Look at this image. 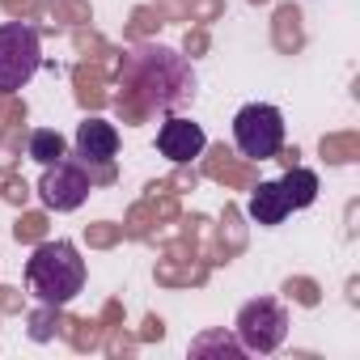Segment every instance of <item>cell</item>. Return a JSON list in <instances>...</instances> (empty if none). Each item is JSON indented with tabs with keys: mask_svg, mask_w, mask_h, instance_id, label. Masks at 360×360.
<instances>
[{
	"mask_svg": "<svg viewBox=\"0 0 360 360\" xmlns=\"http://www.w3.org/2000/svg\"><path fill=\"white\" fill-rule=\"evenodd\" d=\"M26 284H30V292L43 305H51V309L68 305L85 288V259H81V250L72 242H43L30 255V263H26Z\"/></svg>",
	"mask_w": 360,
	"mask_h": 360,
	"instance_id": "obj_1",
	"label": "cell"
},
{
	"mask_svg": "<svg viewBox=\"0 0 360 360\" xmlns=\"http://www.w3.org/2000/svg\"><path fill=\"white\" fill-rule=\"evenodd\" d=\"M39 68H43L39 30L26 22H5L0 26V89L13 94V89L30 85Z\"/></svg>",
	"mask_w": 360,
	"mask_h": 360,
	"instance_id": "obj_2",
	"label": "cell"
},
{
	"mask_svg": "<svg viewBox=\"0 0 360 360\" xmlns=\"http://www.w3.org/2000/svg\"><path fill=\"white\" fill-rule=\"evenodd\" d=\"M233 144L250 161H271L284 148V115L267 102H250L233 115Z\"/></svg>",
	"mask_w": 360,
	"mask_h": 360,
	"instance_id": "obj_3",
	"label": "cell"
},
{
	"mask_svg": "<svg viewBox=\"0 0 360 360\" xmlns=\"http://www.w3.org/2000/svg\"><path fill=\"white\" fill-rule=\"evenodd\" d=\"M238 343H242V352H255V356H267V352H276L280 343H284V335H288V314H284V305L280 301H271V297H259V301H246L242 305V314H238Z\"/></svg>",
	"mask_w": 360,
	"mask_h": 360,
	"instance_id": "obj_4",
	"label": "cell"
},
{
	"mask_svg": "<svg viewBox=\"0 0 360 360\" xmlns=\"http://www.w3.org/2000/svg\"><path fill=\"white\" fill-rule=\"evenodd\" d=\"M89 187H94V178L85 174V165L60 157L56 165H43V183H39V195L51 212H72L89 200Z\"/></svg>",
	"mask_w": 360,
	"mask_h": 360,
	"instance_id": "obj_5",
	"label": "cell"
},
{
	"mask_svg": "<svg viewBox=\"0 0 360 360\" xmlns=\"http://www.w3.org/2000/svg\"><path fill=\"white\" fill-rule=\"evenodd\" d=\"M204 144H208V136H204V127L191 123V119H165L161 131H157V148H161V157H169L174 165L195 161V157L204 153Z\"/></svg>",
	"mask_w": 360,
	"mask_h": 360,
	"instance_id": "obj_6",
	"label": "cell"
},
{
	"mask_svg": "<svg viewBox=\"0 0 360 360\" xmlns=\"http://www.w3.org/2000/svg\"><path fill=\"white\" fill-rule=\"evenodd\" d=\"M72 144H77V157H81L85 165H89V161L106 165V161H115V153H119V131H115V123H106V119H85V123L77 127Z\"/></svg>",
	"mask_w": 360,
	"mask_h": 360,
	"instance_id": "obj_7",
	"label": "cell"
},
{
	"mask_svg": "<svg viewBox=\"0 0 360 360\" xmlns=\"http://www.w3.org/2000/svg\"><path fill=\"white\" fill-rule=\"evenodd\" d=\"M246 212H250L259 225H284V217H288L292 208H288V200H284V191H280V178H276V183H259V191L250 195Z\"/></svg>",
	"mask_w": 360,
	"mask_h": 360,
	"instance_id": "obj_8",
	"label": "cell"
},
{
	"mask_svg": "<svg viewBox=\"0 0 360 360\" xmlns=\"http://www.w3.org/2000/svg\"><path fill=\"white\" fill-rule=\"evenodd\" d=\"M280 191H284V200H288V208L297 212V208H309L314 200H318V174L314 169H288L284 178H280Z\"/></svg>",
	"mask_w": 360,
	"mask_h": 360,
	"instance_id": "obj_9",
	"label": "cell"
},
{
	"mask_svg": "<svg viewBox=\"0 0 360 360\" xmlns=\"http://www.w3.org/2000/svg\"><path fill=\"white\" fill-rule=\"evenodd\" d=\"M64 136L60 131H51V127H39V131H30V157L39 161V165H56L60 157H64Z\"/></svg>",
	"mask_w": 360,
	"mask_h": 360,
	"instance_id": "obj_10",
	"label": "cell"
}]
</instances>
